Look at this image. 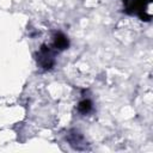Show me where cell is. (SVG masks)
Masks as SVG:
<instances>
[{
  "mask_svg": "<svg viewBox=\"0 0 153 153\" xmlns=\"http://www.w3.org/2000/svg\"><path fill=\"white\" fill-rule=\"evenodd\" d=\"M55 47L59 49H65L68 47V39L65 35L62 33H57L55 37Z\"/></svg>",
  "mask_w": 153,
  "mask_h": 153,
  "instance_id": "1",
  "label": "cell"
},
{
  "mask_svg": "<svg viewBox=\"0 0 153 153\" xmlns=\"http://www.w3.org/2000/svg\"><path fill=\"white\" fill-rule=\"evenodd\" d=\"M78 109H79L80 112H82V114H87V112L92 109V103H91L88 99H85V100H82V102L79 103Z\"/></svg>",
  "mask_w": 153,
  "mask_h": 153,
  "instance_id": "2",
  "label": "cell"
}]
</instances>
